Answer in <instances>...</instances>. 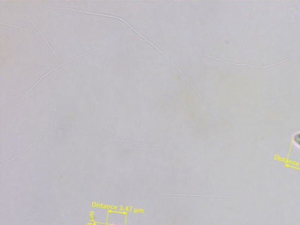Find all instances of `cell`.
I'll return each instance as SVG.
<instances>
[{
    "mask_svg": "<svg viewBox=\"0 0 300 225\" xmlns=\"http://www.w3.org/2000/svg\"><path fill=\"white\" fill-rule=\"evenodd\" d=\"M295 142L299 146H300V134H299V135L295 137Z\"/></svg>",
    "mask_w": 300,
    "mask_h": 225,
    "instance_id": "6da1fadb",
    "label": "cell"
}]
</instances>
